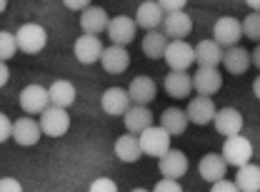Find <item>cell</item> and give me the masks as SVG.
<instances>
[{"label":"cell","mask_w":260,"mask_h":192,"mask_svg":"<svg viewBox=\"0 0 260 192\" xmlns=\"http://www.w3.org/2000/svg\"><path fill=\"white\" fill-rule=\"evenodd\" d=\"M193 90V78L188 72H168L165 75V93L175 100H183V97L190 95Z\"/></svg>","instance_id":"obj_26"},{"label":"cell","mask_w":260,"mask_h":192,"mask_svg":"<svg viewBox=\"0 0 260 192\" xmlns=\"http://www.w3.org/2000/svg\"><path fill=\"white\" fill-rule=\"evenodd\" d=\"M160 28H162V35L170 37V43H175V40H185L193 32V20H190V15L185 10H180V13L165 15Z\"/></svg>","instance_id":"obj_10"},{"label":"cell","mask_w":260,"mask_h":192,"mask_svg":"<svg viewBox=\"0 0 260 192\" xmlns=\"http://www.w3.org/2000/svg\"><path fill=\"white\" fill-rule=\"evenodd\" d=\"M140 137V150L143 155H150V158H158L160 160L162 155L170 150V135L162 128H148Z\"/></svg>","instance_id":"obj_7"},{"label":"cell","mask_w":260,"mask_h":192,"mask_svg":"<svg viewBox=\"0 0 260 192\" xmlns=\"http://www.w3.org/2000/svg\"><path fill=\"white\" fill-rule=\"evenodd\" d=\"M158 170L162 172L165 180H180L188 172V158L180 150H168L158 160Z\"/></svg>","instance_id":"obj_15"},{"label":"cell","mask_w":260,"mask_h":192,"mask_svg":"<svg viewBox=\"0 0 260 192\" xmlns=\"http://www.w3.org/2000/svg\"><path fill=\"white\" fill-rule=\"evenodd\" d=\"M15 40H18V50H23L28 55H38L45 48V43H48V32L38 23H25V25L18 28Z\"/></svg>","instance_id":"obj_1"},{"label":"cell","mask_w":260,"mask_h":192,"mask_svg":"<svg viewBox=\"0 0 260 192\" xmlns=\"http://www.w3.org/2000/svg\"><path fill=\"white\" fill-rule=\"evenodd\" d=\"M48 95H50V105L55 107H70L75 102V85L68 83V80H55L50 88H48Z\"/></svg>","instance_id":"obj_28"},{"label":"cell","mask_w":260,"mask_h":192,"mask_svg":"<svg viewBox=\"0 0 260 192\" xmlns=\"http://www.w3.org/2000/svg\"><path fill=\"white\" fill-rule=\"evenodd\" d=\"M253 93H255V97L260 100V75L255 78V80H253Z\"/></svg>","instance_id":"obj_42"},{"label":"cell","mask_w":260,"mask_h":192,"mask_svg":"<svg viewBox=\"0 0 260 192\" xmlns=\"http://www.w3.org/2000/svg\"><path fill=\"white\" fill-rule=\"evenodd\" d=\"M8 78H10V70H8V65H5V63H0V88H5Z\"/></svg>","instance_id":"obj_40"},{"label":"cell","mask_w":260,"mask_h":192,"mask_svg":"<svg viewBox=\"0 0 260 192\" xmlns=\"http://www.w3.org/2000/svg\"><path fill=\"white\" fill-rule=\"evenodd\" d=\"M40 135H43L40 123H35V120L28 118V115L13 123V140H15L18 145H23V147H32V145H38Z\"/></svg>","instance_id":"obj_16"},{"label":"cell","mask_w":260,"mask_h":192,"mask_svg":"<svg viewBox=\"0 0 260 192\" xmlns=\"http://www.w3.org/2000/svg\"><path fill=\"white\" fill-rule=\"evenodd\" d=\"M210 192H240L238 190V185L235 182H230V180H220V182H215Z\"/></svg>","instance_id":"obj_38"},{"label":"cell","mask_w":260,"mask_h":192,"mask_svg":"<svg viewBox=\"0 0 260 192\" xmlns=\"http://www.w3.org/2000/svg\"><path fill=\"white\" fill-rule=\"evenodd\" d=\"M223 88V75L215 67H198L193 75V90L203 97H213Z\"/></svg>","instance_id":"obj_12"},{"label":"cell","mask_w":260,"mask_h":192,"mask_svg":"<svg viewBox=\"0 0 260 192\" xmlns=\"http://www.w3.org/2000/svg\"><path fill=\"white\" fill-rule=\"evenodd\" d=\"M160 128L165 130L170 137L183 135V132L188 130V115H185V110H180V107H168L160 115Z\"/></svg>","instance_id":"obj_27"},{"label":"cell","mask_w":260,"mask_h":192,"mask_svg":"<svg viewBox=\"0 0 260 192\" xmlns=\"http://www.w3.org/2000/svg\"><path fill=\"white\" fill-rule=\"evenodd\" d=\"M68 128H70V115H68V110H63V107L50 105L40 115V130L48 137H63L65 132H68Z\"/></svg>","instance_id":"obj_6"},{"label":"cell","mask_w":260,"mask_h":192,"mask_svg":"<svg viewBox=\"0 0 260 192\" xmlns=\"http://www.w3.org/2000/svg\"><path fill=\"white\" fill-rule=\"evenodd\" d=\"M250 63H253L260 70V43L255 45V50H253V55H250Z\"/></svg>","instance_id":"obj_41"},{"label":"cell","mask_w":260,"mask_h":192,"mask_svg":"<svg viewBox=\"0 0 260 192\" xmlns=\"http://www.w3.org/2000/svg\"><path fill=\"white\" fill-rule=\"evenodd\" d=\"M168 50V37L162 35V30H153L143 37V53L150 60H160Z\"/></svg>","instance_id":"obj_30"},{"label":"cell","mask_w":260,"mask_h":192,"mask_svg":"<svg viewBox=\"0 0 260 192\" xmlns=\"http://www.w3.org/2000/svg\"><path fill=\"white\" fill-rule=\"evenodd\" d=\"M135 30H138V25H135V20L128 18V15H115V18H110V23H108V37H110V43L113 45H118V48H125L133 43V37H135Z\"/></svg>","instance_id":"obj_8"},{"label":"cell","mask_w":260,"mask_h":192,"mask_svg":"<svg viewBox=\"0 0 260 192\" xmlns=\"http://www.w3.org/2000/svg\"><path fill=\"white\" fill-rule=\"evenodd\" d=\"M162 60L168 63V67H170L173 72H185V70H190V65L195 63V48L188 45L185 40L168 43V50H165Z\"/></svg>","instance_id":"obj_3"},{"label":"cell","mask_w":260,"mask_h":192,"mask_svg":"<svg viewBox=\"0 0 260 192\" xmlns=\"http://www.w3.org/2000/svg\"><path fill=\"white\" fill-rule=\"evenodd\" d=\"M153 192H183V187H180L178 180H165V177H162L160 182L153 187Z\"/></svg>","instance_id":"obj_34"},{"label":"cell","mask_w":260,"mask_h":192,"mask_svg":"<svg viewBox=\"0 0 260 192\" xmlns=\"http://www.w3.org/2000/svg\"><path fill=\"white\" fill-rule=\"evenodd\" d=\"M162 20H165V13H162L158 0H145V3H140L138 10H135V25L148 32L158 30L162 25Z\"/></svg>","instance_id":"obj_9"},{"label":"cell","mask_w":260,"mask_h":192,"mask_svg":"<svg viewBox=\"0 0 260 192\" xmlns=\"http://www.w3.org/2000/svg\"><path fill=\"white\" fill-rule=\"evenodd\" d=\"M123 120H125V130L130 135H143L148 128H153V112L148 107H140V105H130Z\"/></svg>","instance_id":"obj_21"},{"label":"cell","mask_w":260,"mask_h":192,"mask_svg":"<svg viewBox=\"0 0 260 192\" xmlns=\"http://www.w3.org/2000/svg\"><path fill=\"white\" fill-rule=\"evenodd\" d=\"M130 192H150V190H145V187H135V190H130Z\"/></svg>","instance_id":"obj_45"},{"label":"cell","mask_w":260,"mask_h":192,"mask_svg":"<svg viewBox=\"0 0 260 192\" xmlns=\"http://www.w3.org/2000/svg\"><path fill=\"white\" fill-rule=\"evenodd\" d=\"M248 8L255 10V13H260V0H248Z\"/></svg>","instance_id":"obj_43"},{"label":"cell","mask_w":260,"mask_h":192,"mask_svg":"<svg viewBox=\"0 0 260 192\" xmlns=\"http://www.w3.org/2000/svg\"><path fill=\"white\" fill-rule=\"evenodd\" d=\"M10 135H13V123L8 120V115L0 112V142H5Z\"/></svg>","instance_id":"obj_37"},{"label":"cell","mask_w":260,"mask_h":192,"mask_svg":"<svg viewBox=\"0 0 260 192\" xmlns=\"http://www.w3.org/2000/svg\"><path fill=\"white\" fill-rule=\"evenodd\" d=\"M240 37H243V25H240L238 18H233V15L218 18V23H215V28H213V40H215L220 48H235Z\"/></svg>","instance_id":"obj_5"},{"label":"cell","mask_w":260,"mask_h":192,"mask_svg":"<svg viewBox=\"0 0 260 192\" xmlns=\"http://www.w3.org/2000/svg\"><path fill=\"white\" fill-rule=\"evenodd\" d=\"M108 23H110V18H108L105 8H88L80 15V28L85 30V35H100V32H105L108 30Z\"/></svg>","instance_id":"obj_23"},{"label":"cell","mask_w":260,"mask_h":192,"mask_svg":"<svg viewBox=\"0 0 260 192\" xmlns=\"http://www.w3.org/2000/svg\"><path fill=\"white\" fill-rule=\"evenodd\" d=\"M223 67H225L230 75H243L248 67H250V53L240 45L235 48H228L223 53Z\"/></svg>","instance_id":"obj_25"},{"label":"cell","mask_w":260,"mask_h":192,"mask_svg":"<svg viewBox=\"0 0 260 192\" xmlns=\"http://www.w3.org/2000/svg\"><path fill=\"white\" fill-rule=\"evenodd\" d=\"M88 192H118V185L110 177H98V180L90 182V190Z\"/></svg>","instance_id":"obj_33"},{"label":"cell","mask_w":260,"mask_h":192,"mask_svg":"<svg viewBox=\"0 0 260 192\" xmlns=\"http://www.w3.org/2000/svg\"><path fill=\"white\" fill-rule=\"evenodd\" d=\"M235 185L240 192H260V167L253 162L243 165L235 175Z\"/></svg>","instance_id":"obj_29"},{"label":"cell","mask_w":260,"mask_h":192,"mask_svg":"<svg viewBox=\"0 0 260 192\" xmlns=\"http://www.w3.org/2000/svg\"><path fill=\"white\" fill-rule=\"evenodd\" d=\"M0 192H23V185L15 177H3L0 180Z\"/></svg>","instance_id":"obj_36"},{"label":"cell","mask_w":260,"mask_h":192,"mask_svg":"<svg viewBox=\"0 0 260 192\" xmlns=\"http://www.w3.org/2000/svg\"><path fill=\"white\" fill-rule=\"evenodd\" d=\"M240 25H243V35H245V37L260 43V13H250Z\"/></svg>","instance_id":"obj_32"},{"label":"cell","mask_w":260,"mask_h":192,"mask_svg":"<svg viewBox=\"0 0 260 192\" xmlns=\"http://www.w3.org/2000/svg\"><path fill=\"white\" fill-rule=\"evenodd\" d=\"M100 105L108 115H125L130 110V97H128V90L123 88H108L103 97H100Z\"/></svg>","instance_id":"obj_20"},{"label":"cell","mask_w":260,"mask_h":192,"mask_svg":"<svg viewBox=\"0 0 260 192\" xmlns=\"http://www.w3.org/2000/svg\"><path fill=\"white\" fill-rule=\"evenodd\" d=\"M155 95H158V85H155L153 78H148V75H138V78L130 80L128 97H130L133 105L145 107V105H150V102L155 100Z\"/></svg>","instance_id":"obj_11"},{"label":"cell","mask_w":260,"mask_h":192,"mask_svg":"<svg viewBox=\"0 0 260 192\" xmlns=\"http://www.w3.org/2000/svg\"><path fill=\"white\" fill-rule=\"evenodd\" d=\"M103 43H100V37L98 35H80L78 40H75V58L80 60L83 65H93L98 63L100 58H103Z\"/></svg>","instance_id":"obj_14"},{"label":"cell","mask_w":260,"mask_h":192,"mask_svg":"<svg viewBox=\"0 0 260 192\" xmlns=\"http://www.w3.org/2000/svg\"><path fill=\"white\" fill-rule=\"evenodd\" d=\"M225 165H233V167H243L248 165L250 158H253V145L248 137L243 135H235V137H225L223 142V155H220Z\"/></svg>","instance_id":"obj_2"},{"label":"cell","mask_w":260,"mask_h":192,"mask_svg":"<svg viewBox=\"0 0 260 192\" xmlns=\"http://www.w3.org/2000/svg\"><path fill=\"white\" fill-rule=\"evenodd\" d=\"M115 155H118V160L123 162H138L143 158V150H140V137L138 135H120L118 140H115Z\"/></svg>","instance_id":"obj_24"},{"label":"cell","mask_w":260,"mask_h":192,"mask_svg":"<svg viewBox=\"0 0 260 192\" xmlns=\"http://www.w3.org/2000/svg\"><path fill=\"white\" fill-rule=\"evenodd\" d=\"M65 8H70V10H88L90 3L88 0H65Z\"/></svg>","instance_id":"obj_39"},{"label":"cell","mask_w":260,"mask_h":192,"mask_svg":"<svg viewBox=\"0 0 260 192\" xmlns=\"http://www.w3.org/2000/svg\"><path fill=\"white\" fill-rule=\"evenodd\" d=\"M213 125H215V130H218L220 135L235 137V135H240V130H243V115H240L235 107H223V110L215 112Z\"/></svg>","instance_id":"obj_17"},{"label":"cell","mask_w":260,"mask_h":192,"mask_svg":"<svg viewBox=\"0 0 260 192\" xmlns=\"http://www.w3.org/2000/svg\"><path fill=\"white\" fill-rule=\"evenodd\" d=\"M15 53H18V40H15V35L8 30H0V63L13 60Z\"/></svg>","instance_id":"obj_31"},{"label":"cell","mask_w":260,"mask_h":192,"mask_svg":"<svg viewBox=\"0 0 260 192\" xmlns=\"http://www.w3.org/2000/svg\"><path fill=\"white\" fill-rule=\"evenodd\" d=\"M5 8H8V3H5V0H0V13H3Z\"/></svg>","instance_id":"obj_44"},{"label":"cell","mask_w":260,"mask_h":192,"mask_svg":"<svg viewBox=\"0 0 260 192\" xmlns=\"http://www.w3.org/2000/svg\"><path fill=\"white\" fill-rule=\"evenodd\" d=\"M160 8L165 15H170V13H180L183 8H185V0H160Z\"/></svg>","instance_id":"obj_35"},{"label":"cell","mask_w":260,"mask_h":192,"mask_svg":"<svg viewBox=\"0 0 260 192\" xmlns=\"http://www.w3.org/2000/svg\"><path fill=\"white\" fill-rule=\"evenodd\" d=\"M20 107H23V112H25L28 118L43 115V112L50 107L48 88H43V85H25L23 93H20Z\"/></svg>","instance_id":"obj_4"},{"label":"cell","mask_w":260,"mask_h":192,"mask_svg":"<svg viewBox=\"0 0 260 192\" xmlns=\"http://www.w3.org/2000/svg\"><path fill=\"white\" fill-rule=\"evenodd\" d=\"M215 112H218V107H215L213 97H203V95L193 97L190 105L185 107L188 123H193V125H208L210 120H215Z\"/></svg>","instance_id":"obj_13"},{"label":"cell","mask_w":260,"mask_h":192,"mask_svg":"<svg viewBox=\"0 0 260 192\" xmlns=\"http://www.w3.org/2000/svg\"><path fill=\"white\" fill-rule=\"evenodd\" d=\"M198 170H200V177H203L205 182H213V185H215V182L225 180L228 165L220 155L210 152V155H203V160H200V165H198Z\"/></svg>","instance_id":"obj_22"},{"label":"cell","mask_w":260,"mask_h":192,"mask_svg":"<svg viewBox=\"0 0 260 192\" xmlns=\"http://www.w3.org/2000/svg\"><path fill=\"white\" fill-rule=\"evenodd\" d=\"M100 63H103V70H105L108 75H120L123 70H128L130 55H128V50H125V48L110 45V48H105V50H103Z\"/></svg>","instance_id":"obj_19"},{"label":"cell","mask_w":260,"mask_h":192,"mask_svg":"<svg viewBox=\"0 0 260 192\" xmlns=\"http://www.w3.org/2000/svg\"><path fill=\"white\" fill-rule=\"evenodd\" d=\"M223 48L215 43V40H200L198 45H195V63L200 65V67H218V65L223 63Z\"/></svg>","instance_id":"obj_18"}]
</instances>
